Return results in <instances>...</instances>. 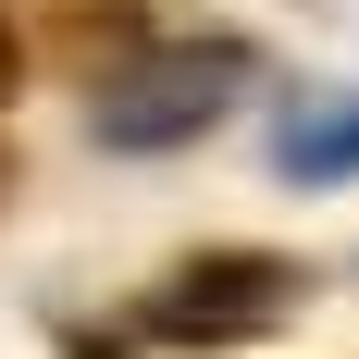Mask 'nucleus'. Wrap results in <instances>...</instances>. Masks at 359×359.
Returning a JSON list of instances; mask_svg holds the SVG:
<instances>
[{"mask_svg":"<svg viewBox=\"0 0 359 359\" xmlns=\"http://www.w3.org/2000/svg\"><path fill=\"white\" fill-rule=\"evenodd\" d=\"M310 297V273H297L285 248H198L174 260L161 285H137L124 310H100V323H74L62 347L74 359H174V347H248V334H273Z\"/></svg>","mask_w":359,"mask_h":359,"instance_id":"f257e3e1","label":"nucleus"},{"mask_svg":"<svg viewBox=\"0 0 359 359\" xmlns=\"http://www.w3.org/2000/svg\"><path fill=\"white\" fill-rule=\"evenodd\" d=\"M236 50H161L149 37L124 74H100V137H124V149H161V137H198L223 111V87H236Z\"/></svg>","mask_w":359,"mask_h":359,"instance_id":"f03ea898","label":"nucleus"},{"mask_svg":"<svg viewBox=\"0 0 359 359\" xmlns=\"http://www.w3.org/2000/svg\"><path fill=\"white\" fill-rule=\"evenodd\" d=\"M13 87H25V37L0 25V100H13Z\"/></svg>","mask_w":359,"mask_h":359,"instance_id":"7ed1b4c3","label":"nucleus"}]
</instances>
